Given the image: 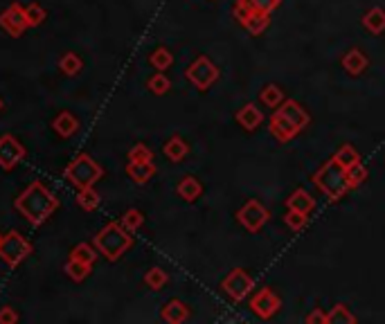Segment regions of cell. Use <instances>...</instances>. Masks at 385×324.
Masks as SVG:
<instances>
[{
  "mask_svg": "<svg viewBox=\"0 0 385 324\" xmlns=\"http://www.w3.org/2000/svg\"><path fill=\"white\" fill-rule=\"evenodd\" d=\"M14 207L34 225V228H39V225L46 223L50 216L59 210V201L55 194L48 192L46 185L37 180V183H32L23 189L21 196L14 201Z\"/></svg>",
  "mask_w": 385,
  "mask_h": 324,
  "instance_id": "cell-1",
  "label": "cell"
},
{
  "mask_svg": "<svg viewBox=\"0 0 385 324\" xmlns=\"http://www.w3.org/2000/svg\"><path fill=\"white\" fill-rule=\"evenodd\" d=\"M311 180L331 203L343 201V198L352 192V189H349V183H347V169L340 167L334 158L327 160L325 165H320V169L311 176Z\"/></svg>",
  "mask_w": 385,
  "mask_h": 324,
  "instance_id": "cell-2",
  "label": "cell"
},
{
  "mask_svg": "<svg viewBox=\"0 0 385 324\" xmlns=\"http://www.w3.org/2000/svg\"><path fill=\"white\" fill-rule=\"evenodd\" d=\"M93 246L106 261H118L124 252L133 246V234L124 228L122 223L113 221V223H106L104 228L97 232Z\"/></svg>",
  "mask_w": 385,
  "mask_h": 324,
  "instance_id": "cell-3",
  "label": "cell"
},
{
  "mask_svg": "<svg viewBox=\"0 0 385 324\" xmlns=\"http://www.w3.org/2000/svg\"><path fill=\"white\" fill-rule=\"evenodd\" d=\"M64 176L77 189H82V187H93L97 180L104 176V169L97 165V162L88 156V153H79V156L66 167Z\"/></svg>",
  "mask_w": 385,
  "mask_h": 324,
  "instance_id": "cell-4",
  "label": "cell"
},
{
  "mask_svg": "<svg viewBox=\"0 0 385 324\" xmlns=\"http://www.w3.org/2000/svg\"><path fill=\"white\" fill-rule=\"evenodd\" d=\"M32 243L19 232H7L5 237H0V259L10 268L21 266L32 255Z\"/></svg>",
  "mask_w": 385,
  "mask_h": 324,
  "instance_id": "cell-5",
  "label": "cell"
},
{
  "mask_svg": "<svg viewBox=\"0 0 385 324\" xmlns=\"http://www.w3.org/2000/svg\"><path fill=\"white\" fill-rule=\"evenodd\" d=\"M219 68L214 66L212 59L210 57H205V54H201V57H196L190 66H187L185 70V79L190 81V84L196 88V90H208L212 88L214 84H217V79H219Z\"/></svg>",
  "mask_w": 385,
  "mask_h": 324,
  "instance_id": "cell-6",
  "label": "cell"
},
{
  "mask_svg": "<svg viewBox=\"0 0 385 324\" xmlns=\"http://www.w3.org/2000/svg\"><path fill=\"white\" fill-rule=\"evenodd\" d=\"M221 291L226 293L232 302H244L246 297L255 291V277L244 268H232L230 273L223 277Z\"/></svg>",
  "mask_w": 385,
  "mask_h": 324,
  "instance_id": "cell-7",
  "label": "cell"
},
{
  "mask_svg": "<svg viewBox=\"0 0 385 324\" xmlns=\"http://www.w3.org/2000/svg\"><path fill=\"white\" fill-rule=\"evenodd\" d=\"M237 221L241 228H246L250 234H257L268 221H271V212H268V207L262 201L250 198V201H246L237 210Z\"/></svg>",
  "mask_w": 385,
  "mask_h": 324,
  "instance_id": "cell-8",
  "label": "cell"
},
{
  "mask_svg": "<svg viewBox=\"0 0 385 324\" xmlns=\"http://www.w3.org/2000/svg\"><path fill=\"white\" fill-rule=\"evenodd\" d=\"M282 309V297L277 295L271 286H264L253 293L250 297V311H253L259 320H271Z\"/></svg>",
  "mask_w": 385,
  "mask_h": 324,
  "instance_id": "cell-9",
  "label": "cell"
},
{
  "mask_svg": "<svg viewBox=\"0 0 385 324\" xmlns=\"http://www.w3.org/2000/svg\"><path fill=\"white\" fill-rule=\"evenodd\" d=\"M25 156H28V151L14 135H3L0 138V169L12 171L16 165H21Z\"/></svg>",
  "mask_w": 385,
  "mask_h": 324,
  "instance_id": "cell-10",
  "label": "cell"
},
{
  "mask_svg": "<svg viewBox=\"0 0 385 324\" xmlns=\"http://www.w3.org/2000/svg\"><path fill=\"white\" fill-rule=\"evenodd\" d=\"M0 27H3V30L10 34V36H14V39H19V36H23V32L28 30V18H25V9H23V5H19V3H12L10 7L5 9L3 14H0Z\"/></svg>",
  "mask_w": 385,
  "mask_h": 324,
  "instance_id": "cell-11",
  "label": "cell"
},
{
  "mask_svg": "<svg viewBox=\"0 0 385 324\" xmlns=\"http://www.w3.org/2000/svg\"><path fill=\"white\" fill-rule=\"evenodd\" d=\"M268 129H271V135L277 140V142H291L293 138H298L300 135V129L295 126L291 120H286V117L280 113V111H275L271 115V120H268Z\"/></svg>",
  "mask_w": 385,
  "mask_h": 324,
  "instance_id": "cell-12",
  "label": "cell"
},
{
  "mask_svg": "<svg viewBox=\"0 0 385 324\" xmlns=\"http://www.w3.org/2000/svg\"><path fill=\"white\" fill-rule=\"evenodd\" d=\"M235 120H237V124H239L244 131L253 133V131H257L259 126L264 124V113L259 111L257 104L248 102V104H244V106H241L239 111L235 113Z\"/></svg>",
  "mask_w": 385,
  "mask_h": 324,
  "instance_id": "cell-13",
  "label": "cell"
},
{
  "mask_svg": "<svg viewBox=\"0 0 385 324\" xmlns=\"http://www.w3.org/2000/svg\"><path fill=\"white\" fill-rule=\"evenodd\" d=\"M340 66L347 72V75L352 77H361L363 72L370 68V59H367V54L361 48H352L343 54V59H340Z\"/></svg>",
  "mask_w": 385,
  "mask_h": 324,
  "instance_id": "cell-14",
  "label": "cell"
},
{
  "mask_svg": "<svg viewBox=\"0 0 385 324\" xmlns=\"http://www.w3.org/2000/svg\"><path fill=\"white\" fill-rule=\"evenodd\" d=\"M275 111H280L286 120H291L295 126H298V129L302 131V129H307V126L311 124V115L307 113V108H304L302 104H298L295 102V99H289L286 97L284 102H282V106L280 108H275Z\"/></svg>",
  "mask_w": 385,
  "mask_h": 324,
  "instance_id": "cell-15",
  "label": "cell"
},
{
  "mask_svg": "<svg viewBox=\"0 0 385 324\" xmlns=\"http://www.w3.org/2000/svg\"><path fill=\"white\" fill-rule=\"evenodd\" d=\"M235 18L253 36L264 34L268 30V25H271V16L262 14V12H235Z\"/></svg>",
  "mask_w": 385,
  "mask_h": 324,
  "instance_id": "cell-16",
  "label": "cell"
},
{
  "mask_svg": "<svg viewBox=\"0 0 385 324\" xmlns=\"http://www.w3.org/2000/svg\"><path fill=\"white\" fill-rule=\"evenodd\" d=\"M160 315H163V320L169 322V324H183V322L190 320V306H187L185 302H181V300H169L163 306Z\"/></svg>",
  "mask_w": 385,
  "mask_h": 324,
  "instance_id": "cell-17",
  "label": "cell"
},
{
  "mask_svg": "<svg viewBox=\"0 0 385 324\" xmlns=\"http://www.w3.org/2000/svg\"><path fill=\"white\" fill-rule=\"evenodd\" d=\"M127 176H129L136 185H147L149 180L156 176V165H154V160H149V162H131V160H129V165H127Z\"/></svg>",
  "mask_w": 385,
  "mask_h": 324,
  "instance_id": "cell-18",
  "label": "cell"
},
{
  "mask_svg": "<svg viewBox=\"0 0 385 324\" xmlns=\"http://www.w3.org/2000/svg\"><path fill=\"white\" fill-rule=\"evenodd\" d=\"M280 5H282V0H237L235 7H232V14L235 12H262V14L271 16Z\"/></svg>",
  "mask_w": 385,
  "mask_h": 324,
  "instance_id": "cell-19",
  "label": "cell"
},
{
  "mask_svg": "<svg viewBox=\"0 0 385 324\" xmlns=\"http://www.w3.org/2000/svg\"><path fill=\"white\" fill-rule=\"evenodd\" d=\"M52 129H55L61 138H73L79 131V120L70 111H61L55 120H52Z\"/></svg>",
  "mask_w": 385,
  "mask_h": 324,
  "instance_id": "cell-20",
  "label": "cell"
},
{
  "mask_svg": "<svg viewBox=\"0 0 385 324\" xmlns=\"http://www.w3.org/2000/svg\"><path fill=\"white\" fill-rule=\"evenodd\" d=\"M286 210H298L304 214H311L316 210V201H313V196L307 189H295V192L286 198Z\"/></svg>",
  "mask_w": 385,
  "mask_h": 324,
  "instance_id": "cell-21",
  "label": "cell"
},
{
  "mask_svg": "<svg viewBox=\"0 0 385 324\" xmlns=\"http://www.w3.org/2000/svg\"><path fill=\"white\" fill-rule=\"evenodd\" d=\"M176 194L181 196L183 201L194 203L196 198H199V196L203 194L201 180L196 178V176H185V178H181V183H178V187H176Z\"/></svg>",
  "mask_w": 385,
  "mask_h": 324,
  "instance_id": "cell-22",
  "label": "cell"
},
{
  "mask_svg": "<svg viewBox=\"0 0 385 324\" xmlns=\"http://www.w3.org/2000/svg\"><path fill=\"white\" fill-rule=\"evenodd\" d=\"M363 27L370 34L379 36L385 32V9L383 7H372L367 9L365 16H363Z\"/></svg>",
  "mask_w": 385,
  "mask_h": 324,
  "instance_id": "cell-23",
  "label": "cell"
},
{
  "mask_svg": "<svg viewBox=\"0 0 385 324\" xmlns=\"http://www.w3.org/2000/svg\"><path fill=\"white\" fill-rule=\"evenodd\" d=\"M163 153L172 160V162H181L187 158V153H190V144H187L181 135H174V138H169L163 147Z\"/></svg>",
  "mask_w": 385,
  "mask_h": 324,
  "instance_id": "cell-24",
  "label": "cell"
},
{
  "mask_svg": "<svg viewBox=\"0 0 385 324\" xmlns=\"http://www.w3.org/2000/svg\"><path fill=\"white\" fill-rule=\"evenodd\" d=\"M356 322H358V318L343 302L334 304L331 306V311L327 313V324H356Z\"/></svg>",
  "mask_w": 385,
  "mask_h": 324,
  "instance_id": "cell-25",
  "label": "cell"
},
{
  "mask_svg": "<svg viewBox=\"0 0 385 324\" xmlns=\"http://www.w3.org/2000/svg\"><path fill=\"white\" fill-rule=\"evenodd\" d=\"M75 201H77V205L82 207L84 212H95L97 207H100V203H102V196L97 194L93 187H82V189L77 192Z\"/></svg>",
  "mask_w": 385,
  "mask_h": 324,
  "instance_id": "cell-26",
  "label": "cell"
},
{
  "mask_svg": "<svg viewBox=\"0 0 385 324\" xmlns=\"http://www.w3.org/2000/svg\"><path fill=\"white\" fill-rule=\"evenodd\" d=\"M259 99H262V104L268 106V108H280L282 102L286 99V95L277 84H266L262 88V93H259Z\"/></svg>",
  "mask_w": 385,
  "mask_h": 324,
  "instance_id": "cell-27",
  "label": "cell"
},
{
  "mask_svg": "<svg viewBox=\"0 0 385 324\" xmlns=\"http://www.w3.org/2000/svg\"><path fill=\"white\" fill-rule=\"evenodd\" d=\"M367 178H370V169H367L361 162H356V165L347 167V183H349V189H358L363 183H367Z\"/></svg>",
  "mask_w": 385,
  "mask_h": 324,
  "instance_id": "cell-28",
  "label": "cell"
},
{
  "mask_svg": "<svg viewBox=\"0 0 385 324\" xmlns=\"http://www.w3.org/2000/svg\"><path fill=\"white\" fill-rule=\"evenodd\" d=\"M82 68H84V61L75 52H66L64 57H61V61H59V70L64 72V75H68V77L79 75V72H82Z\"/></svg>",
  "mask_w": 385,
  "mask_h": 324,
  "instance_id": "cell-29",
  "label": "cell"
},
{
  "mask_svg": "<svg viewBox=\"0 0 385 324\" xmlns=\"http://www.w3.org/2000/svg\"><path fill=\"white\" fill-rule=\"evenodd\" d=\"M334 160L338 162L340 167H352V165H356V162H361V153L356 151V147L354 144H343V147H340L336 153H334Z\"/></svg>",
  "mask_w": 385,
  "mask_h": 324,
  "instance_id": "cell-30",
  "label": "cell"
},
{
  "mask_svg": "<svg viewBox=\"0 0 385 324\" xmlns=\"http://www.w3.org/2000/svg\"><path fill=\"white\" fill-rule=\"evenodd\" d=\"M64 270H66V275H68L70 279H73V282H84V279H86L88 275H91L93 266H91V264H84V261H77V259L70 257Z\"/></svg>",
  "mask_w": 385,
  "mask_h": 324,
  "instance_id": "cell-31",
  "label": "cell"
},
{
  "mask_svg": "<svg viewBox=\"0 0 385 324\" xmlns=\"http://www.w3.org/2000/svg\"><path fill=\"white\" fill-rule=\"evenodd\" d=\"M149 63H151V66H154L158 72H165V70H169V68L174 66V54L169 52L167 48H158V50L151 52Z\"/></svg>",
  "mask_w": 385,
  "mask_h": 324,
  "instance_id": "cell-32",
  "label": "cell"
},
{
  "mask_svg": "<svg viewBox=\"0 0 385 324\" xmlns=\"http://www.w3.org/2000/svg\"><path fill=\"white\" fill-rule=\"evenodd\" d=\"M147 88H149V93H154L158 97L167 95L169 90H172V79L163 75V72H156V75H151V79L147 81Z\"/></svg>",
  "mask_w": 385,
  "mask_h": 324,
  "instance_id": "cell-33",
  "label": "cell"
},
{
  "mask_svg": "<svg viewBox=\"0 0 385 324\" xmlns=\"http://www.w3.org/2000/svg\"><path fill=\"white\" fill-rule=\"evenodd\" d=\"M167 282H169L167 270H163L160 266H154V268H149V270H147V275H145V284L151 288V291H160V288H163Z\"/></svg>",
  "mask_w": 385,
  "mask_h": 324,
  "instance_id": "cell-34",
  "label": "cell"
},
{
  "mask_svg": "<svg viewBox=\"0 0 385 324\" xmlns=\"http://www.w3.org/2000/svg\"><path fill=\"white\" fill-rule=\"evenodd\" d=\"M124 228H127L131 234H136L142 225H145V214H142L140 210H136V207H131V210H127L124 212V216H122V221H120Z\"/></svg>",
  "mask_w": 385,
  "mask_h": 324,
  "instance_id": "cell-35",
  "label": "cell"
},
{
  "mask_svg": "<svg viewBox=\"0 0 385 324\" xmlns=\"http://www.w3.org/2000/svg\"><path fill=\"white\" fill-rule=\"evenodd\" d=\"M70 257L77 259V261H84V264H95L97 259V248L91 246V243H77V246L73 248V252H70Z\"/></svg>",
  "mask_w": 385,
  "mask_h": 324,
  "instance_id": "cell-36",
  "label": "cell"
},
{
  "mask_svg": "<svg viewBox=\"0 0 385 324\" xmlns=\"http://www.w3.org/2000/svg\"><path fill=\"white\" fill-rule=\"evenodd\" d=\"M284 223L289 225L293 232H300L309 225V214L304 212H298V210H286L284 214Z\"/></svg>",
  "mask_w": 385,
  "mask_h": 324,
  "instance_id": "cell-37",
  "label": "cell"
},
{
  "mask_svg": "<svg viewBox=\"0 0 385 324\" xmlns=\"http://www.w3.org/2000/svg\"><path fill=\"white\" fill-rule=\"evenodd\" d=\"M23 9H25V18H28L30 27H39L43 21H46V16H48V12L39 3H30L28 7H23Z\"/></svg>",
  "mask_w": 385,
  "mask_h": 324,
  "instance_id": "cell-38",
  "label": "cell"
},
{
  "mask_svg": "<svg viewBox=\"0 0 385 324\" xmlns=\"http://www.w3.org/2000/svg\"><path fill=\"white\" fill-rule=\"evenodd\" d=\"M129 160L131 162H149V160H154V151H151L147 144H133L131 151H129Z\"/></svg>",
  "mask_w": 385,
  "mask_h": 324,
  "instance_id": "cell-39",
  "label": "cell"
},
{
  "mask_svg": "<svg viewBox=\"0 0 385 324\" xmlns=\"http://www.w3.org/2000/svg\"><path fill=\"white\" fill-rule=\"evenodd\" d=\"M19 322V313L12 306H3L0 309V324H16Z\"/></svg>",
  "mask_w": 385,
  "mask_h": 324,
  "instance_id": "cell-40",
  "label": "cell"
},
{
  "mask_svg": "<svg viewBox=\"0 0 385 324\" xmlns=\"http://www.w3.org/2000/svg\"><path fill=\"white\" fill-rule=\"evenodd\" d=\"M304 322L307 324H327V313L322 309H313L307 318H304Z\"/></svg>",
  "mask_w": 385,
  "mask_h": 324,
  "instance_id": "cell-41",
  "label": "cell"
},
{
  "mask_svg": "<svg viewBox=\"0 0 385 324\" xmlns=\"http://www.w3.org/2000/svg\"><path fill=\"white\" fill-rule=\"evenodd\" d=\"M0 111H3V99H0Z\"/></svg>",
  "mask_w": 385,
  "mask_h": 324,
  "instance_id": "cell-42",
  "label": "cell"
},
{
  "mask_svg": "<svg viewBox=\"0 0 385 324\" xmlns=\"http://www.w3.org/2000/svg\"><path fill=\"white\" fill-rule=\"evenodd\" d=\"M0 237H3V234H0Z\"/></svg>",
  "mask_w": 385,
  "mask_h": 324,
  "instance_id": "cell-43",
  "label": "cell"
}]
</instances>
